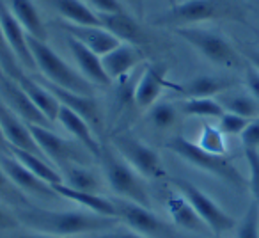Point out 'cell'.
Returning a JSON list of instances; mask_svg holds the SVG:
<instances>
[{
	"mask_svg": "<svg viewBox=\"0 0 259 238\" xmlns=\"http://www.w3.org/2000/svg\"><path fill=\"white\" fill-rule=\"evenodd\" d=\"M172 30L178 37H181L185 43H188L195 52H199L202 57L208 59L215 66L231 69L247 66V59L243 57V54L217 30L202 29L197 25L178 27Z\"/></svg>",
	"mask_w": 259,
	"mask_h": 238,
	"instance_id": "6",
	"label": "cell"
},
{
	"mask_svg": "<svg viewBox=\"0 0 259 238\" xmlns=\"http://www.w3.org/2000/svg\"><path fill=\"white\" fill-rule=\"evenodd\" d=\"M247 11L243 0H183L165 13L153 16V25L178 29L199 25L202 22L245 23Z\"/></svg>",
	"mask_w": 259,
	"mask_h": 238,
	"instance_id": "2",
	"label": "cell"
},
{
	"mask_svg": "<svg viewBox=\"0 0 259 238\" xmlns=\"http://www.w3.org/2000/svg\"><path fill=\"white\" fill-rule=\"evenodd\" d=\"M176 238H220V236H201V234H185V233H181V231H178V234H176Z\"/></svg>",
	"mask_w": 259,
	"mask_h": 238,
	"instance_id": "47",
	"label": "cell"
},
{
	"mask_svg": "<svg viewBox=\"0 0 259 238\" xmlns=\"http://www.w3.org/2000/svg\"><path fill=\"white\" fill-rule=\"evenodd\" d=\"M236 238H259V203L252 201L236 224Z\"/></svg>",
	"mask_w": 259,
	"mask_h": 238,
	"instance_id": "36",
	"label": "cell"
},
{
	"mask_svg": "<svg viewBox=\"0 0 259 238\" xmlns=\"http://www.w3.org/2000/svg\"><path fill=\"white\" fill-rule=\"evenodd\" d=\"M167 212H169L174 226H178L181 231L201 234V236H208L211 233L209 227L204 224V220L194 210V206L181 194H172L167 199Z\"/></svg>",
	"mask_w": 259,
	"mask_h": 238,
	"instance_id": "24",
	"label": "cell"
},
{
	"mask_svg": "<svg viewBox=\"0 0 259 238\" xmlns=\"http://www.w3.org/2000/svg\"><path fill=\"white\" fill-rule=\"evenodd\" d=\"M220 105L226 112H233L241 117L255 119L259 117V101L247 93H224L220 94Z\"/></svg>",
	"mask_w": 259,
	"mask_h": 238,
	"instance_id": "30",
	"label": "cell"
},
{
	"mask_svg": "<svg viewBox=\"0 0 259 238\" xmlns=\"http://www.w3.org/2000/svg\"><path fill=\"white\" fill-rule=\"evenodd\" d=\"M94 13H119L124 11L119 0H83Z\"/></svg>",
	"mask_w": 259,
	"mask_h": 238,
	"instance_id": "41",
	"label": "cell"
},
{
	"mask_svg": "<svg viewBox=\"0 0 259 238\" xmlns=\"http://www.w3.org/2000/svg\"><path fill=\"white\" fill-rule=\"evenodd\" d=\"M178 108H180L181 115H188V117L219 119L226 112L220 101L215 98H187L178 105Z\"/></svg>",
	"mask_w": 259,
	"mask_h": 238,
	"instance_id": "32",
	"label": "cell"
},
{
	"mask_svg": "<svg viewBox=\"0 0 259 238\" xmlns=\"http://www.w3.org/2000/svg\"><path fill=\"white\" fill-rule=\"evenodd\" d=\"M66 43H68L69 52H71L76 66H78V71L82 73L93 86H96V87L110 86L112 80L108 78L107 73H105L103 62H101L100 55L94 54L85 45L76 41L75 37H71V36H66Z\"/></svg>",
	"mask_w": 259,
	"mask_h": 238,
	"instance_id": "20",
	"label": "cell"
},
{
	"mask_svg": "<svg viewBox=\"0 0 259 238\" xmlns=\"http://www.w3.org/2000/svg\"><path fill=\"white\" fill-rule=\"evenodd\" d=\"M22 226L16 217L15 210H11L8 205L0 201V231H13V229H18Z\"/></svg>",
	"mask_w": 259,
	"mask_h": 238,
	"instance_id": "40",
	"label": "cell"
},
{
	"mask_svg": "<svg viewBox=\"0 0 259 238\" xmlns=\"http://www.w3.org/2000/svg\"><path fill=\"white\" fill-rule=\"evenodd\" d=\"M0 167L6 171L11 181L23 192L25 195H36L41 199H55L59 197L52 185L37 178L34 173H30L20 160H16L11 153H4L0 155Z\"/></svg>",
	"mask_w": 259,
	"mask_h": 238,
	"instance_id": "13",
	"label": "cell"
},
{
	"mask_svg": "<svg viewBox=\"0 0 259 238\" xmlns=\"http://www.w3.org/2000/svg\"><path fill=\"white\" fill-rule=\"evenodd\" d=\"M0 27L4 30V36L8 39L9 47L13 48V52L18 57L22 68L29 69V71H37L36 62L32 59L29 48V41H27V32L22 27V23L18 22V18L15 16V13L11 11V8L8 6L6 0H0Z\"/></svg>",
	"mask_w": 259,
	"mask_h": 238,
	"instance_id": "14",
	"label": "cell"
},
{
	"mask_svg": "<svg viewBox=\"0 0 259 238\" xmlns=\"http://www.w3.org/2000/svg\"><path fill=\"white\" fill-rule=\"evenodd\" d=\"M240 137L245 149H259V117L252 119Z\"/></svg>",
	"mask_w": 259,
	"mask_h": 238,
	"instance_id": "39",
	"label": "cell"
},
{
	"mask_svg": "<svg viewBox=\"0 0 259 238\" xmlns=\"http://www.w3.org/2000/svg\"><path fill=\"white\" fill-rule=\"evenodd\" d=\"M112 146L146 180L162 181L169 178L158 153L151 146H148L141 139L135 137V135L128 134V132L114 135L112 137Z\"/></svg>",
	"mask_w": 259,
	"mask_h": 238,
	"instance_id": "8",
	"label": "cell"
},
{
	"mask_svg": "<svg viewBox=\"0 0 259 238\" xmlns=\"http://www.w3.org/2000/svg\"><path fill=\"white\" fill-rule=\"evenodd\" d=\"M100 25L110 34H114L121 43L137 45V47H146L151 43L149 34L144 30V27L137 22L132 15L124 11L119 13H96Z\"/></svg>",
	"mask_w": 259,
	"mask_h": 238,
	"instance_id": "15",
	"label": "cell"
},
{
	"mask_svg": "<svg viewBox=\"0 0 259 238\" xmlns=\"http://www.w3.org/2000/svg\"><path fill=\"white\" fill-rule=\"evenodd\" d=\"M100 238H148V236H144V234L137 233L134 229H115L114 227V229L103 233Z\"/></svg>",
	"mask_w": 259,
	"mask_h": 238,
	"instance_id": "43",
	"label": "cell"
},
{
	"mask_svg": "<svg viewBox=\"0 0 259 238\" xmlns=\"http://www.w3.org/2000/svg\"><path fill=\"white\" fill-rule=\"evenodd\" d=\"M61 174L64 178V183L75 190L101 194V180L93 169H89L83 164H69V166L62 167Z\"/></svg>",
	"mask_w": 259,
	"mask_h": 238,
	"instance_id": "29",
	"label": "cell"
},
{
	"mask_svg": "<svg viewBox=\"0 0 259 238\" xmlns=\"http://www.w3.org/2000/svg\"><path fill=\"white\" fill-rule=\"evenodd\" d=\"M167 148L176 156H180L181 160L190 164L192 167L219 178L220 181L231 185L236 190H245L248 187L247 180L241 176V173L236 169V166L226 155H215V153L206 151L197 142L188 141V139L181 137V135L170 137L167 141Z\"/></svg>",
	"mask_w": 259,
	"mask_h": 238,
	"instance_id": "3",
	"label": "cell"
},
{
	"mask_svg": "<svg viewBox=\"0 0 259 238\" xmlns=\"http://www.w3.org/2000/svg\"><path fill=\"white\" fill-rule=\"evenodd\" d=\"M117 206V219L124 222L130 229L137 231L149 238H176L178 231L169 222L158 217L151 208L126 199H114Z\"/></svg>",
	"mask_w": 259,
	"mask_h": 238,
	"instance_id": "10",
	"label": "cell"
},
{
	"mask_svg": "<svg viewBox=\"0 0 259 238\" xmlns=\"http://www.w3.org/2000/svg\"><path fill=\"white\" fill-rule=\"evenodd\" d=\"M245 86L248 89V94H252L259 101V71L248 62L245 66Z\"/></svg>",
	"mask_w": 259,
	"mask_h": 238,
	"instance_id": "42",
	"label": "cell"
},
{
	"mask_svg": "<svg viewBox=\"0 0 259 238\" xmlns=\"http://www.w3.org/2000/svg\"><path fill=\"white\" fill-rule=\"evenodd\" d=\"M36 78L57 98L62 107H68L69 110H73L75 114H78L80 117L85 119L87 123L91 125V128L96 132V135L103 132V114H101L100 103H98V100L93 94H82V93L64 89V87H59V86H55V84L45 80L43 76H36Z\"/></svg>",
	"mask_w": 259,
	"mask_h": 238,
	"instance_id": "11",
	"label": "cell"
},
{
	"mask_svg": "<svg viewBox=\"0 0 259 238\" xmlns=\"http://www.w3.org/2000/svg\"><path fill=\"white\" fill-rule=\"evenodd\" d=\"M0 201L8 206H13V210L27 208L32 203L29 201V195H25L15 183L11 178L6 174V171L0 167Z\"/></svg>",
	"mask_w": 259,
	"mask_h": 238,
	"instance_id": "33",
	"label": "cell"
},
{
	"mask_svg": "<svg viewBox=\"0 0 259 238\" xmlns=\"http://www.w3.org/2000/svg\"><path fill=\"white\" fill-rule=\"evenodd\" d=\"M9 142L6 141L4 137V132H2V128H0V155H4V153H9Z\"/></svg>",
	"mask_w": 259,
	"mask_h": 238,
	"instance_id": "46",
	"label": "cell"
},
{
	"mask_svg": "<svg viewBox=\"0 0 259 238\" xmlns=\"http://www.w3.org/2000/svg\"><path fill=\"white\" fill-rule=\"evenodd\" d=\"M16 238H62V236H54V234H45V233H37V231H32V233H25L20 234Z\"/></svg>",
	"mask_w": 259,
	"mask_h": 238,
	"instance_id": "45",
	"label": "cell"
},
{
	"mask_svg": "<svg viewBox=\"0 0 259 238\" xmlns=\"http://www.w3.org/2000/svg\"><path fill=\"white\" fill-rule=\"evenodd\" d=\"M57 121L64 127L66 132H69V134L73 135V139H75L76 142H80V144L94 156V158H100L103 144L98 141L96 132L91 128V125L87 123L85 119L80 117V115L75 114L73 110H69L68 107H62L61 105Z\"/></svg>",
	"mask_w": 259,
	"mask_h": 238,
	"instance_id": "23",
	"label": "cell"
},
{
	"mask_svg": "<svg viewBox=\"0 0 259 238\" xmlns=\"http://www.w3.org/2000/svg\"><path fill=\"white\" fill-rule=\"evenodd\" d=\"M20 224L29 231L69 238L75 234L107 233L114 229L121 220L115 217H105L87 210H47L30 205L27 208L15 210Z\"/></svg>",
	"mask_w": 259,
	"mask_h": 238,
	"instance_id": "1",
	"label": "cell"
},
{
	"mask_svg": "<svg viewBox=\"0 0 259 238\" xmlns=\"http://www.w3.org/2000/svg\"><path fill=\"white\" fill-rule=\"evenodd\" d=\"M197 144L202 149L209 153H215V155H226V135L222 134L219 127H211V125H206L201 130V137H199Z\"/></svg>",
	"mask_w": 259,
	"mask_h": 238,
	"instance_id": "35",
	"label": "cell"
},
{
	"mask_svg": "<svg viewBox=\"0 0 259 238\" xmlns=\"http://www.w3.org/2000/svg\"><path fill=\"white\" fill-rule=\"evenodd\" d=\"M52 188L55 190V194L59 197H64L68 201H73L75 205L82 206L87 212L98 213V215H105V217H115L117 219V206L115 201L110 197H105L101 194L96 192H82V190H75V188L68 187V185L62 181V183H55L52 185Z\"/></svg>",
	"mask_w": 259,
	"mask_h": 238,
	"instance_id": "22",
	"label": "cell"
},
{
	"mask_svg": "<svg viewBox=\"0 0 259 238\" xmlns=\"http://www.w3.org/2000/svg\"><path fill=\"white\" fill-rule=\"evenodd\" d=\"M0 98L20 115V117L29 125H43V127H50V121L37 110L36 105L30 101V98L25 94V91L20 87L18 82L8 78L4 82H0Z\"/></svg>",
	"mask_w": 259,
	"mask_h": 238,
	"instance_id": "19",
	"label": "cell"
},
{
	"mask_svg": "<svg viewBox=\"0 0 259 238\" xmlns=\"http://www.w3.org/2000/svg\"><path fill=\"white\" fill-rule=\"evenodd\" d=\"M20 87L25 91V94L30 98L34 105L37 107V110L45 115V117L54 123L57 121V115H59V110H61V103L59 100L36 78L34 75H23L22 78L18 80Z\"/></svg>",
	"mask_w": 259,
	"mask_h": 238,
	"instance_id": "25",
	"label": "cell"
},
{
	"mask_svg": "<svg viewBox=\"0 0 259 238\" xmlns=\"http://www.w3.org/2000/svg\"><path fill=\"white\" fill-rule=\"evenodd\" d=\"M245 160L248 166V188L254 201L259 203V149H245Z\"/></svg>",
	"mask_w": 259,
	"mask_h": 238,
	"instance_id": "38",
	"label": "cell"
},
{
	"mask_svg": "<svg viewBox=\"0 0 259 238\" xmlns=\"http://www.w3.org/2000/svg\"><path fill=\"white\" fill-rule=\"evenodd\" d=\"M64 22L76 25H100L98 15L83 0H43Z\"/></svg>",
	"mask_w": 259,
	"mask_h": 238,
	"instance_id": "26",
	"label": "cell"
},
{
	"mask_svg": "<svg viewBox=\"0 0 259 238\" xmlns=\"http://www.w3.org/2000/svg\"><path fill=\"white\" fill-rule=\"evenodd\" d=\"M0 128L4 132V137L9 142V146L43 155L39 146L34 141L32 134H30L29 125L2 98H0Z\"/></svg>",
	"mask_w": 259,
	"mask_h": 238,
	"instance_id": "18",
	"label": "cell"
},
{
	"mask_svg": "<svg viewBox=\"0 0 259 238\" xmlns=\"http://www.w3.org/2000/svg\"><path fill=\"white\" fill-rule=\"evenodd\" d=\"M236 86V80L229 76H217V75H197L183 84H178L176 93L183 100L187 98H213L231 91Z\"/></svg>",
	"mask_w": 259,
	"mask_h": 238,
	"instance_id": "21",
	"label": "cell"
},
{
	"mask_svg": "<svg viewBox=\"0 0 259 238\" xmlns=\"http://www.w3.org/2000/svg\"><path fill=\"white\" fill-rule=\"evenodd\" d=\"M59 29L66 34V36L75 37L76 41L85 45L89 50H93L94 54H98L100 57L107 55L108 52H112L115 47L121 45V41L110 34L108 30H105L101 25H76V23H69L62 20L59 23Z\"/></svg>",
	"mask_w": 259,
	"mask_h": 238,
	"instance_id": "16",
	"label": "cell"
},
{
	"mask_svg": "<svg viewBox=\"0 0 259 238\" xmlns=\"http://www.w3.org/2000/svg\"><path fill=\"white\" fill-rule=\"evenodd\" d=\"M180 108L170 101H156L148 108V121L153 128L160 132L172 130L180 121Z\"/></svg>",
	"mask_w": 259,
	"mask_h": 238,
	"instance_id": "31",
	"label": "cell"
},
{
	"mask_svg": "<svg viewBox=\"0 0 259 238\" xmlns=\"http://www.w3.org/2000/svg\"><path fill=\"white\" fill-rule=\"evenodd\" d=\"M6 2L29 36L47 41V25L32 0H6Z\"/></svg>",
	"mask_w": 259,
	"mask_h": 238,
	"instance_id": "28",
	"label": "cell"
},
{
	"mask_svg": "<svg viewBox=\"0 0 259 238\" xmlns=\"http://www.w3.org/2000/svg\"><path fill=\"white\" fill-rule=\"evenodd\" d=\"M9 153H11L16 160H20V162H22L23 166L30 171V173H34L37 178H41L43 181H47L48 185L62 183V181H64L61 171H59L55 166H52L45 155L32 153V151H25V149L15 148V146L9 148Z\"/></svg>",
	"mask_w": 259,
	"mask_h": 238,
	"instance_id": "27",
	"label": "cell"
},
{
	"mask_svg": "<svg viewBox=\"0 0 259 238\" xmlns=\"http://www.w3.org/2000/svg\"><path fill=\"white\" fill-rule=\"evenodd\" d=\"M9 76H6V73L2 71V68H0V82H4V80H8Z\"/></svg>",
	"mask_w": 259,
	"mask_h": 238,
	"instance_id": "48",
	"label": "cell"
},
{
	"mask_svg": "<svg viewBox=\"0 0 259 238\" xmlns=\"http://www.w3.org/2000/svg\"><path fill=\"white\" fill-rule=\"evenodd\" d=\"M27 41H29L30 54L36 62L37 71L43 75L45 80L59 87H64V89L75 91V93L93 94L94 96L96 86H93L80 71L71 68L57 52L52 50L47 41L36 39L29 34H27Z\"/></svg>",
	"mask_w": 259,
	"mask_h": 238,
	"instance_id": "5",
	"label": "cell"
},
{
	"mask_svg": "<svg viewBox=\"0 0 259 238\" xmlns=\"http://www.w3.org/2000/svg\"><path fill=\"white\" fill-rule=\"evenodd\" d=\"M29 125V123H27ZM29 130L32 134L36 144L39 146L41 153L47 156L48 160L57 166L61 171L62 167L69 166V164H83L85 166L91 158H94L80 142L75 139H64L59 134L50 130V127H43V125H29Z\"/></svg>",
	"mask_w": 259,
	"mask_h": 238,
	"instance_id": "9",
	"label": "cell"
},
{
	"mask_svg": "<svg viewBox=\"0 0 259 238\" xmlns=\"http://www.w3.org/2000/svg\"><path fill=\"white\" fill-rule=\"evenodd\" d=\"M146 61V52L144 47H137V45L121 43L115 47L112 52L101 57L103 62L105 73L110 80H119L122 76L130 75L137 66H141Z\"/></svg>",
	"mask_w": 259,
	"mask_h": 238,
	"instance_id": "17",
	"label": "cell"
},
{
	"mask_svg": "<svg viewBox=\"0 0 259 238\" xmlns=\"http://www.w3.org/2000/svg\"><path fill=\"white\" fill-rule=\"evenodd\" d=\"M100 164L108 187L119 199L137 203L146 208H151V195L144 183V178L130 166L114 148L103 146L100 155Z\"/></svg>",
	"mask_w": 259,
	"mask_h": 238,
	"instance_id": "4",
	"label": "cell"
},
{
	"mask_svg": "<svg viewBox=\"0 0 259 238\" xmlns=\"http://www.w3.org/2000/svg\"><path fill=\"white\" fill-rule=\"evenodd\" d=\"M167 181L176 188L178 194H181L194 206V210L199 213V217L209 227L211 234L220 236V234L236 227L238 222L234 220V217H231L215 199H211L206 192H202L197 185H194L188 180H183V178H172V176L167 178Z\"/></svg>",
	"mask_w": 259,
	"mask_h": 238,
	"instance_id": "7",
	"label": "cell"
},
{
	"mask_svg": "<svg viewBox=\"0 0 259 238\" xmlns=\"http://www.w3.org/2000/svg\"><path fill=\"white\" fill-rule=\"evenodd\" d=\"M0 68L6 73V76H9L11 80L18 82L23 75H25V69L22 68L18 57L13 52V48L9 47L8 39L4 36V30L0 27Z\"/></svg>",
	"mask_w": 259,
	"mask_h": 238,
	"instance_id": "34",
	"label": "cell"
},
{
	"mask_svg": "<svg viewBox=\"0 0 259 238\" xmlns=\"http://www.w3.org/2000/svg\"><path fill=\"white\" fill-rule=\"evenodd\" d=\"M169 66L163 62H149L141 71V78L137 80L134 89V103L139 108H149L158 101L160 94L165 89H176L178 84L167 78Z\"/></svg>",
	"mask_w": 259,
	"mask_h": 238,
	"instance_id": "12",
	"label": "cell"
},
{
	"mask_svg": "<svg viewBox=\"0 0 259 238\" xmlns=\"http://www.w3.org/2000/svg\"><path fill=\"white\" fill-rule=\"evenodd\" d=\"M250 121L252 119L241 117V115L233 114V112H224L219 117V128L222 130L224 135H241Z\"/></svg>",
	"mask_w": 259,
	"mask_h": 238,
	"instance_id": "37",
	"label": "cell"
},
{
	"mask_svg": "<svg viewBox=\"0 0 259 238\" xmlns=\"http://www.w3.org/2000/svg\"><path fill=\"white\" fill-rule=\"evenodd\" d=\"M243 57L247 59V62L250 66H254L255 69L259 71V50H245Z\"/></svg>",
	"mask_w": 259,
	"mask_h": 238,
	"instance_id": "44",
	"label": "cell"
}]
</instances>
